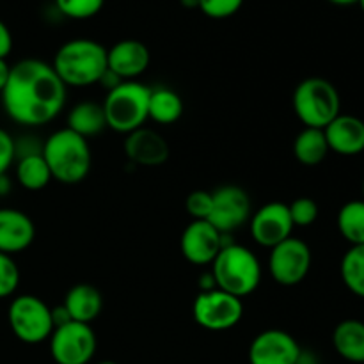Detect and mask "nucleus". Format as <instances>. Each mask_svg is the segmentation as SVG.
<instances>
[{
    "instance_id": "1",
    "label": "nucleus",
    "mask_w": 364,
    "mask_h": 364,
    "mask_svg": "<svg viewBox=\"0 0 364 364\" xmlns=\"http://www.w3.org/2000/svg\"><path fill=\"white\" fill-rule=\"evenodd\" d=\"M66 91L52 64L31 57L11 66L9 80L2 91V105L14 123L43 127L63 112Z\"/></svg>"
},
{
    "instance_id": "2",
    "label": "nucleus",
    "mask_w": 364,
    "mask_h": 364,
    "mask_svg": "<svg viewBox=\"0 0 364 364\" xmlns=\"http://www.w3.org/2000/svg\"><path fill=\"white\" fill-rule=\"evenodd\" d=\"M52 68L66 87H89L109 68L107 48L95 39H71L57 50Z\"/></svg>"
},
{
    "instance_id": "3",
    "label": "nucleus",
    "mask_w": 364,
    "mask_h": 364,
    "mask_svg": "<svg viewBox=\"0 0 364 364\" xmlns=\"http://www.w3.org/2000/svg\"><path fill=\"white\" fill-rule=\"evenodd\" d=\"M41 155L52 173V180L64 185H77L87 178L92 155L87 139L70 128H60L43 142Z\"/></svg>"
},
{
    "instance_id": "4",
    "label": "nucleus",
    "mask_w": 364,
    "mask_h": 364,
    "mask_svg": "<svg viewBox=\"0 0 364 364\" xmlns=\"http://www.w3.org/2000/svg\"><path fill=\"white\" fill-rule=\"evenodd\" d=\"M212 277L215 288L244 299L262 283V265L245 245L224 244L212 263Z\"/></svg>"
},
{
    "instance_id": "5",
    "label": "nucleus",
    "mask_w": 364,
    "mask_h": 364,
    "mask_svg": "<svg viewBox=\"0 0 364 364\" xmlns=\"http://www.w3.org/2000/svg\"><path fill=\"white\" fill-rule=\"evenodd\" d=\"M294 110L306 128L323 130L341 114V98L336 85L322 77L304 78L294 91Z\"/></svg>"
},
{
    "instance_id": "6",
    "label": "nucleus",
    "mask_w": 364,
    "mask_h": 364,
    "mask_svg": "<svg viewBox=\"0 0 364 364\" xmlns=\"http://www.w3.org/2000/svg\"><path fill=\"white\" fill-rule=\"evenodd\" d=\"M151 89L137 80H127L107 92L103 105L107 128L128 135L144 127Z\"/></svg>"
},
{
    "instance_id": "7",
    "label": "nucleus",
    "mask_w": 364,
    "mask_h": 364,
    "mask_svg": "<svg viewBox=\"0 0 364 364\" xmlns=\"http://www.w3.org/2000/svg\"><path fill=\"white\" fill-rule=\"evenodd\" d=\"M7 322L14 336L27 345H38L50 340L53 333L52 308L31 294L18 295L7 309Z\"/></svg>"
},
{
    "instance_id": "8",
    "label": "nucleus",
    "mask_w": 364,
    "mask_h": 364,
    "mask_svg": "<svg viewBox=\"0 0 364 364\" xmlns=\"http://www.w3.org/2000/svg\"><path fill=\"white\" fill-rule=\"evenodd\" d=\"M192 315L199 327L212 333L230 331L238 326L244 316L242 299L226 294L219 288L199 291L192 306Z\"/></svg>"
},
{
    "instance_id": "9",
    "label": "nucleus",
    "mask_w": 364,
    "mask_h": 364,
    "mask_svg": "<svg viewBox=\"0 0 364 364\" xmlns=\"http://www.w3.org/2000/svg\"><path fill=\"white\" fill-rule=\"evenodd\" d=\"M50 354L57 364H89L98 348V340L89 323L68 322L53 329Z\"/></svg>"
},
{
    "instance_id": "10",
    "label": "nucleus",
    "mask_w": 364,
    "mask_h": 364,
    "mask_svg": "<svg viewBox=\"0 0 364 364\" xmlns=\"http://www.w3.org/2000/svg\"><path fill=\"white\" fill-rule=\"evenodd\" d=\"M313 255L309 245L297 237H290L270 249L269 272L281 287H297L311 270Z\"/></svg>"
},
{
    "instance_id": "11",
    "label": "nucleus",
    "mask_w": 364,
    "mask_h": 364,
    "mask_svg": "<svg viewBox=\"0 0 364 364\" xmlns=\"http://www.w3.org/2000/svg\"><path fill=\"white\" fill-rule=\"evenodd\" d=\"M251 215V198L242 187L223 185L212 192V212L208 223L215 226L224 237L249 223Z\"/></svg>"
},
{
    "instance_id": "12",
    "label": "nucleus",
    "mask_w": 364,
    "mask_h": 364,
    "mask_svg": "<svg viewBox=\"0 0 364 364\" xmlns=\"http://www.w3.org/2000/svg\"><path fill=\"white\" fill-rule=\"evenodd\" d=\"M251 237L262 247H276L287 238L294 237V223L287 203L272 201L256 210L249 219Z\"/></svg>"
},
{
    "instance_id": "13",
    "label": "nucleus",
    "mask_w": 364,
    "mask_h": 364,
    "mask_svg": "<svg viewBox=\"0 0 364 364\" xmlns=\"http://www.w3.org/2000/svg\"><path fill=\"white\" fill-rule=\"evenodd\" d=\"M181 255L192 265H212L224 247V235L208 220H192L180 238Z\"/></svg>"
},
{
    "instance_id": "14",
    "label": "nucleus",
    "mask_w": 364,
    "mask_h": 364,
    "mask_svg": "<svg viewBox=\"0 0 364 364\" xmlns=\"http://www.w3.org/2000/svg\"><path fill=\"white\" fill-rule=\"evenodd\" d=\"M302 348L290 333L269 329L259 333L249 347L251 364H299Z\"/></svg>"
},
{
    "instance_id": "15",
    "label": "nucleus",
    "mask_w": 364,
    "mask_h": 364,
    "mask_svg": "<svg viewBox=\"0 0 364 364\" xmlns=\"http://www.w3.org/2000/svg\"><path fill=\"white\" fill-rule=\"evenodd\" d=\"M148 46L139 39H121L116 45L107 48V64L109 70L119 75L123 80H135L149 66Z\"/></svg>"
},
{
    "instance_id": "16",
    "label": "nucleus",
    "mask_w": 364,
    "mask_h": 364,
    "mask_svg": "<svg viewBox=\"0 0 364 364\" xmlns=\"http://www.w3.org/2000/svg\"><path fill=\"white\" fill-rule=\"evenodd\" d=\"M124 153L135 166L156 167L167 162L171 151L167 141L159 132L142 127L127 135Z\"/></svg>"
},
{
    "instance_id": "17",
    "label": "nucleus",
    "mask_w": 364,
    "mask_h": 364,
    "mask_svg": "<svg viewBox=\"0 0 364 364\" xmlns=\"http://www.w3.org/2000/svg\"><path fill=\"white\" fill-rule=\"evenodd\" d=\"M331 151L343 156H355L364 151V121L352 114H340L326 128Z\"/></svg>"
},
{
    "instance_id": "18",
    "label": "nucleus",
    "mask_w": 364,
    "mask_h": 364,
    "mask_svg": "<svg viewBox=\"0 0 364 364\" xmlns=\"http://www.w3.org/2000/svg\"><path fill=\"white\" fill-rule=\"evenodd\" d=\"M36 228L31 217L16 208H0V252L16 255L31 247Z\"/></svg>"
},
{
    "instance_id": "19",
    "label": "nucleus",
    "mask_w": 364,
    "mask_h": 364,
    "mask_svg": "<svg viewBox=\"0 0 364 364\" xmlns=\"http://www.w3.org/2000/svg\"><path fill=\"white\" fill-rule=\"evenodd\" d=\"M64 309L70 315L71 322L89 323L95 322L103 309V297L100 290L92 284L80 283L68 290L63 302Z\"/></svg>"
},
{
    "instance_id": "20",
    "label": "nucleus",
    "mask_w": 364,
    "mask_h": 364,
    "mask_svg": "<svg viewBox=\"0 0 364 364\" xmlns=\"http://www.w3.org/2000/svg\"><path fill=\"white\" fill-rule=\"evenodd\" d=\"M333 347L345 361L364 363V322L347 318L338 323L333 331Z\"/></svg>"
},
{
    "instance_id": "21",
    "label": "nucleus",
    "mask_w": 364,
    "mask_h": 364,
    "mask_svg": "<svg viewBox=\"0 0 364 364\" xmlns=\"http://www.w3.org/2000/svg\"><path fill=\"white\" fill-rule=\"evenodd\" d=\"M75 134L82 135L84 139L95 137L102 134L107 128L105 112L102 103L96 102H80L68 114V127Z\"/></svg>"
},
{
    "instance_id": "22",
    "label": "nucleus",
    "mask_w": 364,
    "mask_h": 364,
    "mask_svg": "<svg viewBox=\"0 0 364 364\" xmlns=\"http://www.w3.org/2000/svg\"><path fill=\"white\" fill-rule=\"evenodd\" d=\"M183 114V100L169 87L151 89L148 105V119L159 124H173Z\"/></svg>"
},
{
    "instance_id": "23",
    "label": "nucleus",
    "mask_w": 364,
    "mask_h": 364,
    "mask_svg": "<svg viewBox=\"0 0 364 364\" xmlns=\"http://www.w3.org/2000/svg\"><path fill=\"white\" fill-rule=\"evenodd\" d=\"M329 144L323 130L304 128L294 141V155L302 166H318L329 155Z\"/></svg>"
},
{
    "instance_id": "24",
    "label": "nucleus",
    "mask_w": 364,
    "mask_h": 364,
    "mask_svg": "<svg viewBox=\"0 0 364 364\" xmlns=\"http://www.w3.org/2000/svg\"><path fill=\"white\" fill-rule=\"evenodd\" d=\"M16 180L21 187L31 192L43 191L52 181V173H50L41 153L18 159Z\"/></svg>"
},
{
    "instance_id": "25",
    "label": "nucleus",
    "mask_w": 364,
    "mask_h": 364,
    "mask_svg": "<svg viewBox=\"0 0 364 364\" xmlns=\"http://www.w3.org/2000/svg\"><path fill=\"white\" fill-rule=\"evenodd\" d=\"M338 231L350 245H364V199L345 203L338 212Z\"/></svg>"
},
{
    "instance_id": "26",
    "label": "nucleus",
    "mask_w": 364,
    "mask_h": 364,
    "mask_svg": "<svg viewBox=\"0 0 364 364\" xmlns=\"http://www.w3.org/2000/svg\"><path fill=\"white\" fill-rule=\"evenodd\" d=\"M340 274L347 290L364 299V245H350L341 258Z\"/></svg>"
},
{
    "instance_id": "27",
    "label": "nucleus",
    "mask_w": 364,
    "mask_h": 364,
    "mask_svg": "<svg viewBox=\"0 0 364 364\" xmlns=\"http://www.w3.org/2000/svg\"><path fill=\"white\" fill-rule=\"evenodd\" d=\"M105 0H55L60 14L71 20H89L102 11Z\"/></svg>"
},
{
    "instance_id": "28",
    "label": "nucleus",
    "mask_w": 364,
    "mask_h": 364,
    "mask_svg": "<svg viewBox=\"0 0 364 364\" xmlns=\"http://www.w3.org/2000/svg\"><path fill=\"white\" fill-rule=\"evenodd\" d=\"M20 284V270L9 255L0 252V299L14 295Z\"/></svg>"
},
{
    "instance_id": "29",
    "label": "nucleus",
    "mask_w": 364,
    "mask_h": 364,
    "mask_svg": "<svg viewBox=\"0 0 364 364\" xmlns=\"http://www.w3.org/2000/svg\"><path fill=\"white\" fill-rule=\"evenodd\" d=\"M294 226L308 228L318 219V205L311 198H299L288 205Z\"/></svg>"
},
{
    "instance_id": "30",
    "label": "nucleus",
    "mask_w": 364,
    "mask_h": 364,
    "mask_svg": "<svg viewBox=\"0 0 364 364\" xmlns=\"http://www.w3.org/2000/svg\"><path fill=\"white\" fill-rule=\"evenodd\" d=\"M244 0H199V7L205 16L212 20H224L240 11Z\"/></svg>"
},
{
    "instance_id": "31",
    "label": "nucleus",
    "mask_w": 364,
    "mask_h": 364,
    "mask_svg": "<svg viewBox=\"0 0 364 364\" xmlns=\"http://www.w3.org/2000/svg\"><path fill=\"white\" fill-rule=\"evenodd\" d=\"M185 206H187V212L192 217V220H208L210 212H212V192H191L187 201H185Z\"/></svg>"
},
{
    "instance_id": "32",
    "label": "nucleus",
    "mask_w": 364,
    "mask_h": 364,
    "mask_svg": "<svg viewBox=\"0 0 364 364\" xmlns=\"http://www.w3.org/2000/svg\"><path fill=\"white\" fill-rule=\"evenodd\" d=\"M16 159V146L14 139L0 128V174H6Z\"/></svg>"
},
{
    "instance_id": "33",
    "label": "nucleus",
    "mask_w": 364,
    "mask_h": 364,
    "mask_svg": "<svg viewBox=\"0 0 364 364\" xmlns=\"http://www.w3.org/2000/svg\"><path fill=\"white\" fill-rule=\"evenodd\" d=\"M11 50H13V36L9 27L0 20V59H7Z\"/></svg>"
},
{
    "instance_id": "34",
    "label": "nucleus",
    "mask_w": 364,
    "mask_h": 364,
    "mask_svg": "<svg viewBox=\"0 0 364 364\" xmlns=\"http://www.w3.org/2000/svg\"><path fill=\"white\" fill-rule=\"evenodd\" d=\"M123 82H127V80H123L119 75H116L114 71H110L109 68H107V71L102 75V78H100L98 84L102 85V87H105L107 92H109V91H112V89H116L117 85L123 84Z\"/></svg>"
},
{
    "instance_id": "35",
    "label": "nucleus",
    "mask_w": 364,
    "mask_h": 364,
    "mask_svg": "<svg viewBox=\"0 0 364 364\" xmlns=\"http://www.w3.org/2000/svg\"><path fill=\"white\" fill-rule=\"evenodd\" d=\"M11 75V66L7 64L6 59H0V95H2L4 87L7 85V80H9Z\"/></svg>"
},
{
    "instance_id": "36",
    "label": "nucleus",
    "mask_w": 364,
    "mask_h": 364,
    "mask_svg": "<svg viewBox=\"0 0 364 364\" xmlns=\"http://www.w3.org/2000/svg\"><path fill=\"white\" fill-rule=\"evenodd\" d=\"M11 188H13V181L9 180L7 173L6 174H0V198H2V196L9 194Z\"/></svg>"
},
{
    "instance_id": "37",
    "label": "nucleus",
    "mask_w": 364,
    "mask_h": 364,
    "mask_svg": "<svg viewBox=\"0 0 364 364\" xmlns=\"http://www.w3.org/2000/svg\"><path fill=\"white\" fill-rule=\"evenodd\" d=\"M181 6H185L187 9H194V7H199V0H180Z\"/></svg>"
},
{
    "instance_id": "38",
    "label": "nucleus",
    "mask_w": 364,
    "mask_h": 364,
    "mask_svg": "<svg viewBox=\"0 0 364 364\" xmlns=\"http://www.w3.org/2000/svg\"><path fill=\"white\" fill-rule=\"evenodd\" d=\"M334 6H352V4H358V0H329Z\"/></svg>"
},
{
    "instance_id": "39",
    "label": "nucleus",
    "mask_w": 364,
    "mask_h": 364,
    "mask_svg": "<svg viewBox=\"0 0 364 364\" xmlns=\"http://www.w3.org/2000/svg\"><path fill=\"white\" fill-rule=\"evenodd\" d=\"M358 4H359V7H361L363 13H364V0H358Z\"/></svg>"
},
{
    "instance_id": "40",
    "label": "nucleus",
    "mask_w": 364,
    "mask_h": 364,
    "mask_svg": "<svg viewBox=\"0 0 364 364\" xmlns=\"http://www.w3.org/2000/svg\"><path fill=\"white\" fill-rule=\"evenodd\" d=\"M98 364H117L116 361H100Z\"/></svg>"
},
{
    "instance_id": "41",
    "label": "nucleus",
    "mask_w": 364,
    "mask_h": 364,
    "mask_svg": "<svg viewBox=\"0 0 364 364\" xmlns=\"http://www.w3.org/2000/svg\"><path fill=\"white\" fill-rule=\"evenodd\" d=\"M363 198H364V180H363Z\"/></svg>"
}]
</instances>
